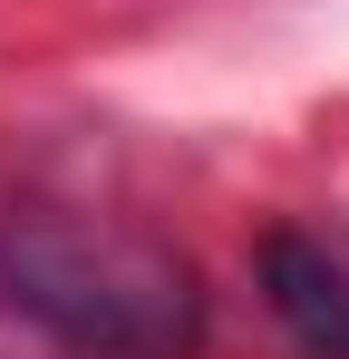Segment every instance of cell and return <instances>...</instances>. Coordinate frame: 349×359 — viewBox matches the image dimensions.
<instances>
[{
  "label": "cell",
  "instance_id": "6da1fadb",
  "mask_svg": "<svg viewBox=\"0 0 349 359\" xmlns=\"http://www.w3.org/2000/svg\"><path fill=\"white\" fill-rule=\"evenodd\" d=\"M0 320L39 330L68 359H194L204 282L156 233L88 224L58 204H10L0 214Z\"/></svg>",
  "mask_w": 349,
  "mask_h": 359
},
{
  "label": "cell",
  "instance_id": "7a4b0ae2",
  "mask_svg": "<svg viewBox=\"0 0 349 359\" xmlns=\"http://www.w3.org/2000/svg\"><path fill=\"white\" fill-rule=\"evenodd\" d=\"M252 272H262L272 320H282L310 359H349V243L282 224V233H262Z\"/></svg>",
  "mask_w": 349,
  "mask_h": 359
}]
</instances>
